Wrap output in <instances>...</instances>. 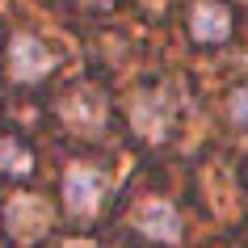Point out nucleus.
<instances>
[{
  "label": "nucleus",
  "instance_id": "nucleus-1",
  "mask_svg": "<svg viewBox=\"0 0 248 248\" xmlns=\"http://www.w3.org/2000/svg\"><path fill=\"white\" fill-rule=\"evenodd\" d=\"M4 227L17 235V240H34L51 227V206L42 202V198H30V194H17L9 198V206H4Z\"/></svg>",
  "mask_w": 248,
  "mask_h": 248
},
{
  "label": "nucleus",
  "instance_id": "nucleus-2",
  "mask_svg": "<svg viewBox=\"0 0 248 248\" xmlns=\"http://www.w3.org/2000/svg\"><path fill=\"white\" fill-rule=\"evenodd\" d=\"M131 122L143 139H164V131H169V122H172V97L164 89L139 93L131 101Z\"/></svg>",
  "mask_w": 248,
  "mask_h": 248
},
{
  "label": "nucleus",
  "instance_id": "nucleus-3",
  "mask_svg": "<svg viewBox=\"0 0 248 248\" xmlns=\"http://www.w3.org/2000/svg\"><path fill=\"white\" fill-rule=\"evenodd\" d=\"M135 227L147 235V240H160V244H177L181 240V215L177 206H169L164 198H147L135 210Z\"/></svg>",
  "mask_w": 248,
  "mask_h": 248
},
{
  "label": "nucleus",
  "instance_id": "nucleus-4",
  "mask_svg": "<svg viewBox=\"0 0 248 248\" xmlns=\"http://www.w3.org/2000/svg\"><path fill=\"white\" fill-rule=\"evenodd\" d=\"M59 114H63V122L72 131L89 135L105 122V97L97 89H76V93H67L63 101H59Z\"/></svg>",
  "mask_w": 248,
  "mask_h": 248
},
{
  "label": "nucleus",
  "instance_id": "nucleus-5",
  "mask_svg": "<svg viewBox=\"0 0 248 248\" xmlns=\"http://www.w3.org/2000/svg\"><path fill=\"white\" fill-rule=\"evenodd\" d=\"M9 72L17 80H42L51 72V51L34 34H17L13 46H9Z\"/></svg>",
  "mask_w": 248,
  "mask_h": 248
},
{
  "label": "nucleus",
  "instance_id": "nucleus-6",
  "mask_svg": "<svg viewBox=\"0 0 248 248\" xmlns=\"http://www.w3.org/2000/svg\"><path fill=\"white\" fill-rule=\"evenodd\" d=\"M63 198L76 215H93L101 206V177L93 169H84V164H72L63 177Z\"/></svg>",
  "mask_w": 248,
  "mask_h": 248
},
{
  "label": "nucleus",
  "instance_id": "nucleus-7",
  "mask_svg": "<svg viewBox=\"0 0 248 248\" xmlns=\"http://www.w3.org/2000/svg\"><path fill=\"white\" fill-rule=\"evenodd\" d=\"M189 30H194L198 42H223L227 30H232V17H227L223 4L202 0V4H194V13H189Z\"/></svg>",
  "mask_w": 248,
  "mask_h": 248
},
{
  "label": "nucleus",
  "instance_id": "nucleus-8",
  "mask_svg": "<svg viewBox=\"0 0 248 248\" xmlns=\"http://www.w3.org/2000/svg\"><path fill=\"white\" fill-rule=\"evenodd\" d=\"M0 169L13 172V177H26V172L34 169V156H30L21 143H13V139H0Z\"/></svg>",
  "mask_w": 248,
  "mask_h": 248
},
{
  "label": "nucleus",
  "instance_id": "nucleus-9",
  "mask_svg": "<svg viewBox=\"0 0 248 248\" xmlns=\"http://www.w3.org/2000/svg\"><path fill=\"white\" fill-rule=\"evenodd\" d=\"M232 118L240 122V126H248V89H240L232 97Z\"/></svg>",
  "mask_w": 248,
  "mask_h": 248
},
{
  "label": "nucleus",
  "instance_id": "nucleus-10",
  "mask_svg": "<svg viewBox=\"0 0 248 248\" xmlns=\"http://www.w3.org/2000/svg\"><path fill=\"white\" fill-rule=\"evenodd\" d=\"M63 248H97L93 240H63Z\"/></svg>",
  "mask_w": 248,
  "mask_h": 248
}]
</instances>
